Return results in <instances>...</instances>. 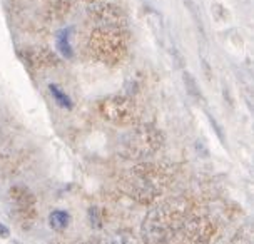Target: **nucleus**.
Returning <instances> with one entry per match:
<instances>
[{
    "mask_svg": "<svg viewBox=\"0 0 254 244\" xmlns=\"http://www.w3.org/2000/svg\"><path fill=\"white\" fill-rule=\"evenodd\" d=\"M24 59L27 61V64L35 70H44V69H49V67L57 65L56 54L51 52L49 49H44V47L27 49L24 52Z\"/></svg>",
    "mask_w": 254,
    "mask_h": 244,
    "instance_id": "0eeeda50",
    "label": "nucleus"
},
{
    "mask_svg": "<svg viewBox=\"0 0 254 244\" xmlns=\"http://www.w3.org/2000/svg\"><path fill=\"white\" fill-rule=\"evenodd\" d=\"M97 111L104 119L116 125H134L140 117V109L130 97L111 96L97 104Z\"/></svg>",
    "mask_w": 254,
    "mask_h": 244,
    "instance_id": "20e7f679",
    "label": "nucleus"
},
{
    "mask_svg": "<svg viewBox=\"0 0 254 244\" xmlns=\"http://www.w3.org/2000/svg\"><path fill=\"white\" fill-rule=\"evenodd\" d=\"M90 20L97 22L101 27H114V29H122L127 24L126 12L114 3H95L89 10Z\"/></svg>",
    "mask_w": 254,
    "mask_h": 244,
    "instance_id": "39448f33",
    "label": "nucleus"
},
{
    "mask_svg": "<svg viewBox=\"0 0 254 244\" xmlns=\"http://www.w3.org/2000/svg\"><path fill=\"white\" fill-rule=\"evenodd\" d=\"M164 144V135L152 125H137L122 141V154L129 159H144L156 154Z\"/></svg>",
    "mask_w": 254,
    "mask_h": 244,
    "instance_id": "7ed1b4c3",
    "label": "nucleus"
},
{
    "mask_svg": "<svg viewBox=\"0 0 254 244\" xmlns=\"http://www.w3.org/2000/svg\"><path fill=\"white\" fill-rule=\"evenodd\" d=\"M72 8V0H54V2L49 5V17L54 20H61L67 13L70 12Z\"/></svg>",
    "mask_w": 254,
    "mask_h": 244,
    "instance_id": "6e6552de",
    "label": "nucleus"
},
{
    "mask_svg": "<svg viewBox=\"0 0 254 244\" xmlns=\"http://www.w3.org/2000/svg\"><path fill=\"white\" fill-rule=\"evenodd\" d=\"M190 216L189 202L183 199L169 201L157 207L144 223V238L147 244H171Z\"/></svg>",
    "mask_w": 254,
    "mask_h": 244,
    "instance_id": "f257e3e1",
    "label": "nucleus"
},
{
    "mask_svg": "<svg viewBox=\"0 0 254 244\" xmlns=\"http://www.w3.org/2000/svg\"><path fill=\"white\" fill-rule=\"evenodd\" d=\"M8 194H10L12 201L15 202L17 212H19L22 221H24V223H30V221H34L35 214H37L34 194H32L29 189L24 187V186H13Z\"/></svg>",
    "mask_w": 254,
    "mask_h": 244,
    "instance_id": "423d86ee",
    "label": "nucleus"
},
{
    "mask_svg": "<svg viewBox=\"0 0 254 244\" xmlns=\"http://www.w3.org/2000/svg\"><path fill=\"white\" fill-rule=\"evenodd\" d=\"M59 47H61V52L65 57H70L72 56L70 45H69V37H67V34H62L61 37H59Z\"/></svg>",
    "mask_w": 254,
    "mask_h": 244,
    "instance_id": "9d476101",
    "label": "nucleus"
},
{
    "mask_svg": "<svg viewBox=\"0 0 254 244\" xmlns=\"http://www.w3.org/2000/svg\"><path fill=\"white\" fill-rule=\"evenodd\" d=\"M51 92H52V96H54V99H56V101L61 104V106H64V107H70L72 104H70V101H69V97L65 96V94L62 92L61 89L57 87V85H51Z\"/></svg>",
    "mask_w": 254,
    "mask_h": 244,
    "instance_id": "1a4fd4ad",
    "label": "nucleus"
},
{
    "mask_svg": "<svg viewBox=\"0 0 254 244\" xmlns=\"http://www.w3.org/2000/svg\"><path fill=\"white\" fill-rule=\"evenodd\" d=\"M127 37L122 32V29H114V27H97L89 35L87 49L90 56L104 64H117L126 57Z\"/></svg>",
    "mask_w": 254,
    "mask_h": 244,
    "instance_id": "f03ea898",
    "label": "nucleus"
}]
</instances>
